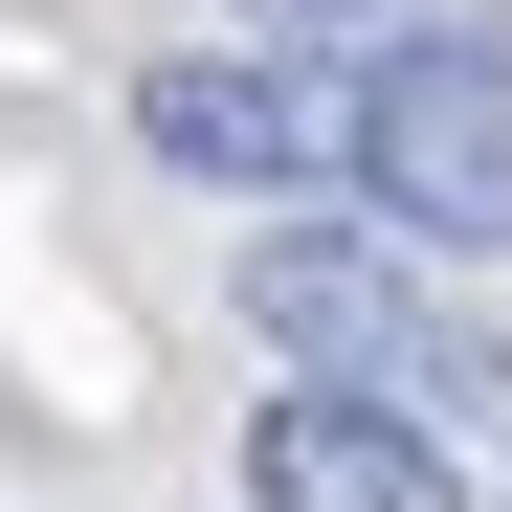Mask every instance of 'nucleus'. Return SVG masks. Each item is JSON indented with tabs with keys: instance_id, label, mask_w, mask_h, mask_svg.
I'll return each mask as SVG.
<instances>
[{
	"instance_id": "nucleus-1",
	"label": "nucleus",
	"mask_w": 512,
	"mask_h": 512,
	"mask_svg": "<svg viewBox=\"0 0 512 512\" xmlns=\"http://www.w3.org/2000/svg\"><path fill=\"white\" fill-rule=\"evenodd\" d=\"M245 334H268L290 379H357V401H401V423H490L512 401V357L401 268V245H334V223H268L245 245Z\"/></svg>"
},
{
	"instance_id": "nucleus-2",
	"label": "nucleus",
	"mask_w": 512,
	"mask_h": 512,
	"mask_svg": "<svg viewBox=\"0 0 512 512\" xmlns=\"http://www.w3.org/2000/svg\"><path fill=\"white\" fill-rule=\"evenodd\" d=\"M357 201L401 245H512V23L423 0L357 45Z\"/></svg>"
},
{
	"instance_id": "nucleus-3",
	"label": "nucleus",
	"mask_w": 512,
	"mask_h": 512,
	"mask_svg": "<svg viewBox=\"0 0 512 512\" xmlns=\"http://www.w3.org/2000/svg\"><path fill=\"white\" fill-rule=\"evenodd\" d=\"M134 156L223 179V201H334L357 179V67L334 45H179V67H134Z\"/></svg>"
},
{
	"instance_id": "nucleus-4",
	"label": "nucleus",
	"mask_w": 512,
	"mask_h": 512,
	"mask_svg": "<svg viewBox=\"0 0 512 512\" xmlns=\"http://www.w3.org/2000/svg\"><path fill=\"white\" fill-rule=\"evenodd\" d=\"M245 512H468V468H446V423L290 379V401H245Z\"/></svg>"
},
{
	"instance_id": "nucleus-5",
	"label": "nucleus",
	"mask_w": 512,
	"mask_h": 512,
	"mask_svg": "<svg viewBox=\"0 0 512 512\" xmlns=\"http://www.w3.org/2000/svg\"><path fill=\"white\" fill-rule=\"evenodd\" d=\"M223 23H245V45H334V67H357L379 23H423V0H223Z\"/></svg>"
}]
</instances>
